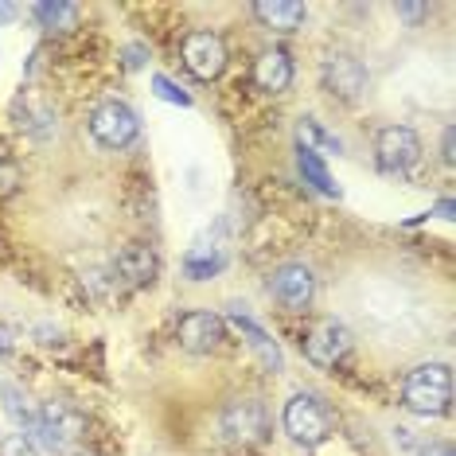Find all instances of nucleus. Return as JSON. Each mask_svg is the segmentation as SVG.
<instances>
[{
	"label": "nucleus",
	"instance_id": "nucleus-1",
	"mask_svg": "<svg viewBox=\"0 0 456 456\" xmlns=\"http://www.w3.org/2000/svg\"><path fill=\"white\" fill-rule=\"evenodd\" d=\"M402 406L418 418H444L452 410V370L444 362H421L402 382Z\"/></svg>",
	"mask_w": 456,
	"mask_h": 456
},
{
	"label": "nucleus",
	"instance_id": "nucleus-2",
	"mask_svg": "<svg viewBox=\"0 0 456 456\" xmlns=\"http://www.w3.org/2000/svg\"><path fill=\"white\" fill-rule=\"evenodd\" d=\"M281 425L289 437L297 444H305V449H316V444H324L331 437V413L313 394H293V398L285 402Z\"/></svg>",
	"mask_w": 456,
	"mask_h": 456
},
{
	"label": "nucleus",
	"instance_id": "nucleus-3",
	"mask_svg": "<svg viewBox=\"0 0 456 456\" xmlns=\"http://www.w3.org/2000/svg\"><path fill=\"white\" fill-rule=\"evenodd\" d=\"M82 429H86V421L70 402H44L36 413V433L51 452H67L82 437Z\"/></svg>",
	"mask_w": 456,
	"mask_h": 456
},
{
	"label": "nucleus",
	"instance_id": "nucleus-4",
	"mask_svg": "<svg viewBox=\"0 0 456 456\" xmlns=\"http://www.w3.org/2000/svg\"><path fill=\"white\" fill-rule=\"evenodd\" d=\"M90 133H94V141L102 144V149H126V144L137 141L141 121H137V113H133L126 102L110 98V102H102V106L90 113Z\"/></svg>",
	"mask_w": 456,
	"mask_h": 456
},
{
	"label": "nucleus",
	"instance_id": "nucleus-5",
	"mask_svg": "<svg viewBox=\"0 0 456 456\" xmlns=\"http://www.w3.org/2000/svg\"><path fill=\"white\" fill-rule=\"evenodd\" d=\"M375 157L382 172H410L421 160V141L406 126H387L375 137Z\"/></svg>",
	"mask_w": 456,
	"mask_h": 456
},
{
	"label": "nucleus",
	"instance_id": "nucleus-6",
	"mask_svg": "<svg viewBox=\"0 0 456 456\" xmlns=\"http://www.w3.org/2000/svg\"><path fill=\"white\" fill-rule=\"evenodd\" d=\"M183 67L200 82H215L226 70V44L215 32H191L183 39Z\"/></svg>",
	"mask_w": 456,
	"mask_h": 456
},
{
	"label": "nucleus",
	"instance_id": "nucleus-7",
	"mask_svg": "<svg viewBox=\"0 0 456 456\" xmlns=\"http://www.w3.org/2000/svg\"><path fill=\"white\" fill-rule=\"evenodd\" d=\"M320 78H324V90L339 102H355L362 90H367V67L359 63L355 55H328L324 67H320Z\"/></svg>",
	"mask_w": 456,
	"mask_h": 456
},
{
	"label": "nucleus",
	"instance_id": "nucleus-8",
	"mask_svg": "<svg viewBox=\"0 0 456 456\" xmlns=\"http://www.w3.org/2000/svg\"><path fill=\"white\" fill-rule=\"evenodd\" d=\"M223 433L231 441H242V444H257L265 441L269 433V413L257 398H238L223 410Z\"/></svg>",
	"mask_w": 456,
	"mask_h": 456
},
{
	"label": "nucleus",
	"instance_id": "nucleus-9",
	"mask_svg": "<svg viewBox=\"0 0 456 456\" xmlns=\"http://www.w3.org/2000/svg\"><path fill=\"white\" fill-rule=\"evenodd\" d=\"M347 351H351V331L344 324H336V320H320L305 336V359L313 367H336Z\"/></svg>",
	"mask_w": 456,
	"mask_h": 456
},
{
	"label": "nucleus",
	"instance_id": "nucleus-10",
	"mask_svg": "<svg viewBox=\"0 0 456 456\" xmlns=\"http://www.w3.org/2000/svg\"><path fill=\"white\" fill-rule=\"evenodd\" d=\"M269 289H273V297L281 300L289 313H305V308L313 305L316 277H313V269H308V265L289 262V265H281L273 277H269Z\"/></svg>",
	"mask_w": 456,
	"mask_h": 456
},
{
	"label": "nucleus",
	"instance_id": "nucleus-11",
	"mask_svg": "<svg viewBox=\"0 0 456 456\" xmlns=\"http://www.w3.org/2000/svg\"><path fill=\"white\" fill-rule=\"evenodd\" d=\"M175 339H180V347L191 351V355H211V351L223 347L226 324H223V316H215V313H188L180 320Z\"/></svg>",
	"mask_w": 456,
	"mask_h": 456
},
{
	"label": "nucleus",
	"instance_id": "nucleus-12",
	"mask_svg": "<svg viewBox=\"0 0 456 456\" xmlns=\"http://www.w3.org/2000/svg\"><path fill=\"white\" fill-rule=\"evenodd\" d=\"M113 269H118V277L126 285L141 289V285L157 281L160 262H157V254H152L144 242H129V246H121V250H118V257H113Z\"/></svg>",
	"mask_w": 456,
	"mask_h": 456
},
{
	"label": "nucleus",
	"instance_id": "nucleus-13",
	"mask_svg": "<svg viewBox=\"0 0 456 456\" xmlns=\"http://www.w3.org/2000/svg\"><path fill=\"white\" fill-rule=\"evenodd\" d=\"M254 16L262 20L269 32H297L305 24L308 8L297 4V0H257L254 4Z\"/></svg>",
	"mask_w": 456,
	"mask_h": 456
},
{
	"label": "nucleus",
	"instance_id": "nucleus-14",
	"mask_svg": "<svg viewBox=\"0 0 456 456\" xmlns=\"http://www.w3.org/2000/svg\"><path fill=\"white\" fill-rule=\"evenodd\" d=\"M254 82H257V90H265V94H281V90H289V82H293V63H289L285 51H265V55H257Z\"/></svg>",
	"mask_w": 456,
	"mask_h": 456
},
{
	"label": "nucleus",
	"instance_id": "nucleus-15",
	"mask_svg": "<svg viewBox=\"0 0 456 456\" xmlns=\"http://www.w3.org/2000/svg\"><path fill=\"white\" fill-rule=\"evenodd\" d=\"M234 328H238V331H242V339H246V344H250V347L257 351V355H262V362H265V370H273V375H277V370H281V367H285V359H281V347H277V344H273V339H269V336H265V331H262V328H257V324H254V320H250V316H238V313H234Z\"/></svg>",
	"mask_w": 456,
	"mask_h": 456
},
{
	"label": "nucleus",
	"instance_id": "nucleus-16",
	"mask_svg": "<svg viewBox=\"0 0 456 456\" xmlns=\"http://www.w3.org/2000/svg\"><path fill=\"white\" fill-rule=\"evenodd\" d=\"M297 137H300V149H305V152H316V157H331V152L339 157V149H344V144L331 137V133L320 126L316 118H300Z\"/></svg>",
	"mask_w": 456,
	"mask_h": 456
},
{
	"label": "nucleus",
	"instance_id": "nucleus-17",
	"mask_svg": "<svg viewBox=\"0 0 456 456\" xmlns=\"http://www.w3.org/2000/svg\"><path fill=\"white\" fill-rule=\"evenodd\" d=\"M226 265V257L219 246H195V250H188V257H183V269H188L191 281H207L211 273H219V269Z\"/></svg>",
	"mask_w": 456,
	"mask_h": 456
},
{
	"label": "nucleus",
	"instance_id": "nucleus-18",
	"mask_svg": "<svg viewBox=\"0 0 456 456\" xmlns=\"http://www.w3.org/2000/svg\"><path fill=\"white\" fill-rule=\"evenodd\" d=\"M297 168H300V175H305V180L313 183L320 195H339L336 180H331V172H328V164L320 160L316 152H305V149H300V152H297Z\"/></svg>",
	"mask_w": 456,
	"mask_h": 456
},
{
	"label": "nucleus",
	"instance_id": "nucleus-19",
	"mask_svg": "<svg viewBox=\"0 0 456 456\" xmlns=\"http://www.w3.org/2000/svg\"><path fill=\"white\" fill-rule=\"evenodd\" d=\"M36 20L47 28V32H70L75 28V20H78V12H75V4H36Z\"/></svg>",
	"mask_w": 456,
	"mask_h": 456
},
{
	"label": "nucleus",
	"instance_id": "nucleus-20",
	"mask_svg": "<svg viewBox=\"0 0 456 456\" xmlns=\"http://www.w3.org/2000/svg\"><path fill=\"white\" fill-rule=\"evenodd\" d=\"M0 394H4V410H8V418H12L16 425H36V406L28 402V394L20 390V387H12V382H4L0 387Z\"/></svg>",
	"mask_w": 456,
	"mask_h": 456
},
{
	"label": "nucleus",
	"instance_id": "nucleus-21",
	"mask_svg": "<svg viewBox=\"0 0 456 456\" xmlns=\"http://www.w3.org/2000/svg\"><path fill=\"white\" fill-rule=\"evenodd\" d=\"M0 456H39L32 437H24V433H8L4 441H0Z\"/></svg>",
	"mask_w": 456,
	"mask_h": 456
},
{
	"label": "nucleus",
	"instance_id": "nucleus-22",
	"mask_svg": "<svg viewBox=\"0 0 456 456\" xmlns=\"http://www.w3.org/2000/svg\"><path fill=\"white\" fill-rule=\"evenodd\" d=\"M152 86H157V94H160L164 102H175V106H191V98L183 94V90H175V86H172V82L164 78V75L152 78Z\"/></svg>",
	"mask_w": 456,
	"mask_h": 456
},
{
	"label": "nucleus",
	"instance_id": "nucleus-23",
	"mask_svg": "<svg viewBox=\"0 0 456 456\" xmlns=\"http://www.w3.org/2000/svg\"><path fill=\"white\" fill-rule=\"evenodd\" d=\"M421 456H456V452H452V444H429Z\"/></svg>",
	"mask_w": 456,
	"mask_h": 456
},
{
	"label": "nucleus",
	"instance_id": "nucleus-24",
	"mask_svg": "<svg viewBox=\"0 0 456 456\" xmlns=\"http://www.w3.org/2000/svg\"><path fill=\"white\" fill-rule=\"evenodd\" d=\"M441 157H444V164H452V129H444V144H441Z\"/></svg>",
	"mask_w": 456,
	"mask_h": 456
},
{
	"label": "nucleus",
	"instance_id": "nucleus-25",
	"mask_svg": "<svg viewBox=\"0 0 456 456\" xmlns=\"http://www.w3.org/2000/svg\"><path fill=\"white\" fill-rule=\"evenodd\" d=\"M16 16V8L12 4H0V20H12Z\"/></svg>",
	"mask_w": 456,
	"mask_h": 456
}]
</instances>
